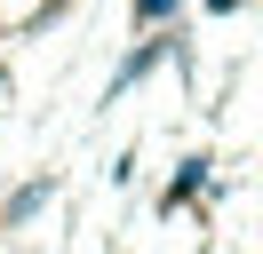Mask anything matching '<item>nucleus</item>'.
Returning <instances> with one entry per match:
<instances>
[{"instance_id":"1","label":"nucleus","mask_w":263,"mask_h":254,"mask_svg":"<svg viewBox=\"0 0 263 254\" xmlns=\"http://www.w3.org/2000/svg\"><path fill=\"white\" fill-rule=\"evenodd\" d=\"M160 56H167V40H144V48H136V56H128V64H120V72H112V95H128L136 79H144L152 64H160Z\"/></svg>"},{"instance_id":"2","label":"nucleus","mask_w":263,"mask_h":254,"mask_svg":"<svg viewBox=\"0 0 263 254\" xmlns=\"http://www.w3.org/2000/svg\"><path fill=\"white\" fill-rule=\"evenodd\" d=\"M199 183H208V159H183V167H176V183H167V199H160V206H167V215H176V206L192 199Z\"/></svg>"},{"instance_id":"3","label":"nucleus","mask_w":263,"mask_h":254,"mask_svg":"<svg viewBox=\"0 0 263 254\" xmlns=\"http://www.w3.org/2000/svg\"><path fill=\"white\" fill-rule=\"evenodd\" d=\"M48 190H56L48 175H40V183H24L16 199H8V222H24V215H40V206H48Z\"/></svg>"},{"instance_id":"4","label":"nucleus","mask_w":263,"mask_h":254,"mask_svg":"<svg viewBox=\"0 0 263 254\" xmlns=\"http://www.w3.org/2000/svg\"><path fill=\"white\" fill-rule=\"evenodd\" d=\"M176 8H183V0H136V24H167Z\"/></svg>"},{"instance_id":"5","label":"nucleus","mask_w":263,"mask_h":254,"mask_svg":"<svg viewBox=\"0 0 263 254\" xmlns=\"http://www.w3.org/2000/svg\"><path fill=\"white\" fill-rule=\"evenodd\" d=\"M208 8H215V16H231V8H239V0H208Z\"/></svg>"}]
</instances>
